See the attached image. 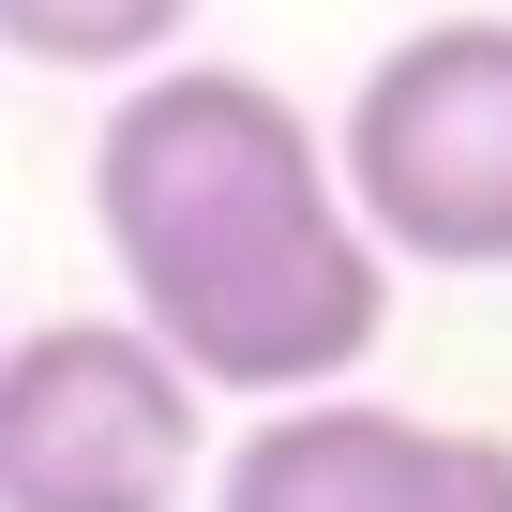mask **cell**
<instances>
[{
  "label": "cell",
  "instance_id": "7a4b0ae2",
  "mask_svg": "<svg viewBox=\"0 0 512 512\" xmlns=\"http://www.w3.org/2000/svg\"><path fill=\"white\" fill-rule=\"evenodd\" d=\"M347 226L392 272H512V16H422L332 121Z\"/></svg>",
  "mask_w": 512,
  "mask_h": 512
},
{
  "label": "cell",
  "instance_id": "277c9868",
  "mask_svg": "<svg viewBox=\"0 0 512 512\" xmlns=\"http://www.w3.org/2000/svg\"><path fill=\"white\" fill-rule=\"evenodd\" d=\"M196 497L211 512H512V437L317 392V407H256Z\"/></svg>",
  "mask_w": 512,
  "mask_h": 512
},
{
  "label": "cell",
  "instance_id": "3957f363",
  "mask_svg": "<svg viewBox=\"0 0 512 512\" xmlns=\"http://www.w3.org/2000/svg\"><path fill=\"white\" fill-rule=\"evenodd\" d=\"M196 452L211 407L121 317L0 332V512H181Z\"/></svg>",
  "mask_w": 512,
  "mask_h": 512
},
{
  "label": "cell",
  "instance_id": "6da1fadb",
  "mask_svg": "<svg viewBox=\"0 0 512 512\" xmlns=\"http://www.w3.org/2000/svg\"><path fill=\"white\" fill-rule=\"evenodd\" d=\"M121 332L196 407H317L392 332V256L347 226L332 136L241 61H166L91 136Z\"/></svg>",
  "mask_w": 512,
  "mask_h": 512
},
{
  "label": "cell",
  "instance_id": "5b68a950",
  "mask_svg": "<svg viewBox=\"0 0 512 512\" xmlns=\"http://www.w3.org/2000/svg\"><path fill=\"white\" fill-rule=\"evenodd\" d=\"M196 31V0H0V61H46V76H166Z\"/></svg>",
  "mask_w": 512,
  "mask_h": 512
}]
</instances>
